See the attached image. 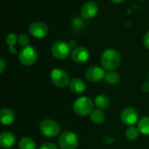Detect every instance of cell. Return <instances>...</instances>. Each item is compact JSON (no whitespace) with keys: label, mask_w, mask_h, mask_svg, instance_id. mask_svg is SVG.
I'll return each instance as SVG.
<instances>
[{"label":"cell","mask_w":149,"mask_h":149,"mask_svg":"<svg viewBox=\"0 0 149 149\" xmlns=\"http://www.w3.org/2000/svg\"><path fill=\"white\" fill-rule=\"evenodd\" d=\"M100 62L104 69L107 71H113L120 65L121 56L117 50L113 48H107L102 52Z\"/></svg>","instance_id":"cell-1"},{"label":"cell","mask_w":149,"mask_h":149,"mask_svg":"<svg viewBox=\"0 0 149 149\" xmlns=\"http://www.w3.org/2000/svg\"><path fill=\"white\" fill-rule=\"evenodd\" d=\"M93 103L88 97L83 96L77 99L73 104L74 113L79 116H86L93 111Z\"/></svg>","instance_id":"cell-2"},{"label":"cell","mask_w":149,"mask_h":149,"mask_svg":"<svg viewBox=\"0 0 149 149\" xmlns=\"http://www.w3.org/2000/svg\"><path fill=\"white\" fill-rule=\"evenodd\" d=\"M52 54L57 59H65L71 55L72 50L68 45V42L64 40H57L55 41L51 49Z\"/></svg>","instance_id":"cell-3"},{"label":"cell","mask_w":149,"mask_h":149,"mask_svg":"<svg viewBox=\"0 0 149 149\" xmlns=\"http://www.w3.org/2000/svg\"><path fill=\"white\" fill-rule=\"evenodd\" d=\"M37 58H38V52L33 46L31 45L23 47L18 53L19 62L25 66L33 65L37 61Z\"/></svg>","instance_id":"cell-4"},{"label":"cell","mask_w":149,"mask_h":149,"mask_svg":"<svg viewBox=\"0 0 149 149\" xmlns=\"http://www.w3.org/2000/svg\"><path fill=\"white\" fill-rule=\"evenodd\" d=\"M39 131L45 137L54 138L60 133V127L55 120L47 119L40 123Z\"/></svg>","instance_id":"cell-5"},{"label":"cell","mask_w":149,"mask_h":149,"mask_svg":"<svg viewBox=\"0 0 149 149\" xmlns=\"http://www.w3.org/2000/svg\"><path fill=\"white\" fill-rule=\"evenodd\" d=\"M58 145L61 149H76L79 145L77 134L71 131L62 133L58 139Z\"/></svg>","instance_id":"cell-6"},{"label":"cell","mask_w":149,"mask_h":149,"mask_svg":"<svg viewBox=\"0 0 149 149\" xmlns=\"http://www.w3.org/2000/svg\"><path fill=\"white\" fill-rule=\"evenodd\" d=\"M51 79L52 83L59 88L66 87L70 84L67 72L61 68H55L51 72Z\"/></svg>","instance_id":"cell-7"},{"label":"cell","mask_w":149,"mask_h":149,"mask_svg":"<svg viewBox=\"0 0 149 149\" xmlns=\"http://www.w3.org/2000/svg\"><path fill=\"white\" fill-rule=\"evenodd\" d=\"M28 30H29V33L36 38H44L48 35L49 32L48 26L45 23L39 21L31 23Z\"/></svg>","instance_id":"cell-8"},{"label":"cell","mask_w":149,"mask_h":149,"mask_svg":"<svg viewBox=\"0 0 149 149\" xmlns=\"http://www.w3.org/2000/svg\"><path fill=\"white\" fill-rule=\"evenodd\" d=\"M99 13V6L95 2L88 1L85 3L80 10V17L86 20L94 18Z\"/></svg>","instance_id":"cell-9"},{"label":"cell","mask_w":149,"mask_h":149,"mask_svg":"<svg viewBox=\"0 0 149 149\" xmlns=\"http://www.w3.org/2000/svg\"><path fill=\"white\" fill-rule=\"evenodd\" d=\"M121 120L125 125L133 126L139 121V113L134 107H127L121 113Z\"/></svg>","instance_id":"cell-10"},{"label":"cell","mask_w":149,"mask_h":149,"mask_svg":"<svg viewBox=\"0 0 149 149\" xmlns=\"http://www.w3.org/2000/svg\"><path fill=\"white\" fill-rule=\"evenodd\" d=\"M71 58L74 62L78 64H83L88 61L90 58V52L85 46H77L72 51Z\"/></svg>","instance_id":"cell-11"},{"label":"cell","mask_w":149,"mask_h":149,"mask_svg":"<svg viewBox=\"0 0 149 149\" xmlns=\"http://www.w3.org/2000/svg\"><path fill=\"white\" fill-rule=\"evenodd\" d=\"M105 71L104 68L100 67V66H97V65H92L90 66L86 72V79L91 81V82H99L100 80H102L103 79H105Z\"/></svg>","instance_id":"cell-12"},{"label":"cell","mask_w":149,"mask_h":149,"mask_svg":"<svg viewBox=\"0 0 149 149\" xmlns=\"http://www.w3.org/2000/svg\"><path fill=\"white\" fill-rule=\"evenodd\" d=\"M16 137L10 132H4L0 135V146L3 148H10L15 145Z\"/></svg>","instance_id":"cell-13"},{"label":"cell","mask_w":149,"mask_h":149,"mask_svg":"<svg viewBox=\"0 0 149 149\" xmlns=\"http://www.w3.org/2000/svg\"><path fill=\"white\" fill-rule=\"evenodd\" d=\"M15 120V113L10 108H2L0 111V122L3 125L8 126Z\"/></svg>","instance_id":"cell-14"},{"label":"cell","mask_w":149,"mask_h":149,"mask_svg":"<svg viewBox=\"0 0 149 149\" xmlns=\"http://www.w3.org/2000/svg\"><path fill=\"white\" fill-rule=\"evenodd\" d=\"M69 87H70V90L75 94H81L86 91V84L79 78L72 79L70 81Z\"/></svg>","instance_id":"cell-15"},{"label":"cell","mask_w":149,"mask_h":149,"mask_svg":"<svg viewBox=\"0 0 149 149\" xmlns=\"http://www.w3.org/2000/svg\"><path fill=\"white\" fill-rule=\"evenodd\" d=\"M94 104L96 107L100 110H105L107 109L109 105H110V100L109 98L106 95H98L95 98Z\"/></svg>","instance_id":"cell-16"},{"label":"cell","mask_w":149,"mask_h":149,"mask_svg":"<svg viewBox=\"0 0 149 149\" xmlns=\"http://www.w3.org/2000/svg\"><path fill=\"white\" fill-rule=\"evenodd\" d=\"M86 21L81 17H75L72 20V28L75 31H81L86 25Z\"/></svg>","instance_id":"cell-17"},{"label":"cell","mask_w":149,"mask_h":149,"mask_svg":"<svg viewBox=\"0 0 149 149\" xmlns=\"http://www.w3.org/2000/svg\"><path fill=\"white\" fill-rule=\"evenodd\" d=\"M18 147L19 149H37L35 141L29 137H24L21 139L19 141Z\"/></svg>","instance_id":"cell-18"},{"label":"cell","mask_w":149,"mask_h":149,"mask_svg":"<svg viewBox=\"0 0 149 149\" xmlns=\"http://www.w3.org/2000/svg\"><path fill=\"white\" fill-rule=\"evenodd\" d=\"M90 118L94 124H98V125L102 124L105 121V114L100 109L93 111L92 113L90 114Z\"/></svg>","instance_id":"cell-19"},{"label":"cell","mask_w":149,"mask_h":149,"mask_svg":"<svg viewBox=\"0 0 149 149\" xmlns=\"http://www.w3.org/2000/svg\"><path fill=\"white\" fill-rule=\"evenodd\" d=\"M138 129L141 134L149 135V117H143L139 120Z\"/></svg>","instance_id":"cell-20"},{"label":"cell","mask_w":149,"mask_h":149,"mask_svg":"<svg viewBox=\"0 0 149 149\" xmlns=\"http://www.w3.org/2000/svg\"><path fill=\"white\" fill-rule=\"evenodd\" d=\"M105 80L107 83H108L110 85H116L120 82V76L113 71H109L105 75Z\"/></svg>","instance_id":"cell-21"},{"label":"cell","mask_w":149,"mask_h":149,"mask_svg":"<svg viewBox=\"0 0 149 149\" xmlns=\"http://www.w3.org/2000/svg\"><path fill=\"white\" fill-rule=\"evenodd\" d=\"M139 134H140V131L138 128L134 127H129L126 132H125V135L126 137L130 140V141H134L136 140L138 137H139Z\"/></svg>","instance_id":"cell-22"},{"label":"cell","mask_w":149,"mask_h":149,"mask_svg":"<svg viewBox=\"0 0 149 149\" xmlns=\"http://www.w3.org/2000/svg\"><path fill=\"white\" fill-rule=\"evenodd\" d=\"M17 38L18 36H17V34L15 32H10L5 38L6 44L8 45L9 48H14L16 43H17Z\"/></svg>","instance_id":"cell-23"},{"label":"cell","mask_w":149,"mask_h":149,"mask_svg":"<svg viewBox=\"0 0 149 149\" xmlns=\"http://www.w3.org/2000/svg\"><path fill=\"white\" fill-rule=\"evenodd\" d=\"M29 43H30V38H29V37L26 34H21V35L18 36L17 44L22 48L23 47H25V46H28L29 45Z\"/></svg>","instance_id":"cell-24"},{"label":"cell","mask_w":149,"mask_h":149,"mask_svg":"<svg viewBox=\"0 0 149 149\" xmlns=\"http://www.w3.org/2000/svg\"><path fill=\"white\" fill-rule=\"evenodd\" d=\"M38 149H58V148L52 142H45V143L42 144Z\"/></svg>","instance_id":"cell-25"},{"label":"cell","mask_w":149,"mask_h":149,"mask_svg":"<svg viewBox=\"0 0 149 149\" xmlns=\"http://www.w3.org/2000/svg\"><path fill=\"white\" fill-rule=\"evenodd\" d=\"M143 44L147 49H149V31L146 32V34L143 38Z\"/></svg>","instance_id":"cell-26"},{"label":"cell","mask_w":149,"mask_h":149,"mask_svg":"<svg viewBox=\"0 0 149 149\" xmlns=\"http://www.w3.org/2000/svg\"><path fill=\"white\" fill-rule=\"evenodd\" d=\"M68 45H69V46H70V48H71V50L72 51L73 49H75L78 45H77V42L74 40V39H71V40H69V42H68Z\"/></svg>","instance_id":"cell-27"},{"label":"cell","mask_w":149,"mask_h":149,"mask_svg":"<svg viewBox=\"0 0 149 149\" xmlns=\"http://www.w3.org/2000/svg\"><path fill=\"white\" fill-rule=\"evenodd\" d=\"M0 72L3 73V72L4 71V68H5V63H4V60L3 58H0Z\"/></svg>","instance_id":"cell-28"},{"label":"cell","mask_w":149,"mask_h":149,"mask_svg":"<svg viewBox=\"0 0 149 149\" xmlns=\"http://www.w3.org/2000/svg\"><path fill=\"white\" fill-rule=\"evenodd\" d=\"M142 89L145 93H149V81H146L143 86H142Z\"/></svg>","instance_id":"cell-29"},{"label":"cell","mask_w":149,"mask_h":149,"mask_svg":"<svg viewBox=\"0 0 149 149\" xmlns=\"http://www.w3.org/2000/svg\"><path fill=\"white\" fill-rule=\"evenodd\" d=\"M112 3H116V4H119V3H122L123 2H125L126 0H110Z\"/></svg>","instance_id":"cell-30"},{"label":"cell","mask_w":149,"mask_h":149,"mask_svg":"<svg viewBox=\"0 0 149 149\" xmlns=\"http://www.w3.org/2000/svg\"><path fill=\"white\" fill-rule=\"evenodd\" d=\"M139 1H143V0H139Z\"/></svg>","instance_id":"cell-31"},{"label":"cell","mask_w":149,"mask_h":149,"mask_svg":"<svg viewBox=\"0 0 149 149\" xmlns=\"http://www.w3.org/2000/svg\"><path fill=\"white\" fill-rule=\"evenodd\" d=\"M148 77H149V74H148Z\"/></svg>","instance_id":"cell-32"}]
</instances>
